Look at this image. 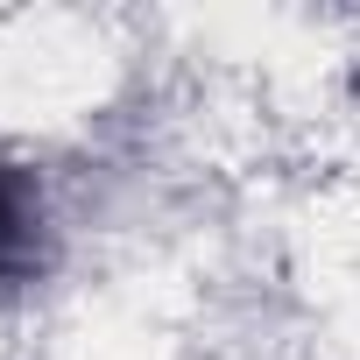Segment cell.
<instances>
[{"label": "cell", "instance_id": "1", "mask_svg": "<svg viewBox=\"0 0 360 360\" xmlns=\"http://www.w3.org/2000/svg\"><path fill=\"white\" fill-rule=\"evenodd\" d=\"M50 269V205L29 162L0 155V290H22Z\"/></svg>", "mask_w": 360, "mask_h": 360}]
</instances>
